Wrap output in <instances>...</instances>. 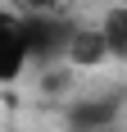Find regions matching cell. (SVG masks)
<instances>
[{
	"mask_svg": "<svg viewBox=\"0 0 127 132\" xmlns=\"http://www.w3.org/2000/svg\"><path fill=\"white\" fill-rule=\"evenodd\" d=\"M18 23H23L27 50H32L37 64H50V59L68 55V46H73V37H77V27L63 23L59 14H50V9H32L27 18H18Z\"/></svg>",
	"mask_w": 127,
	"mask_h": 132,
	"instance_id": "cell-1",
	"label": "cell"
},
{
	"mask_svg": "<svg viewBox=\"0 0 127 132\" xmlns=\"http://www.w3.org/2000/svg\"><path fill=\"white\" fill-rule=\"evenodd\" d=\"M27 64H32V50H27L23 23H18V18H5V23H0V78L18 82Z\"/></svg>",
	"mask_w": 127,
	"mask_h": 132,
	"instance_id": "cell-2",
	"label": "cell"
},
{
	"mask_svg": "<svg viewBox=\"0 0 127 132\" xmlns=\"http://www.w3.org/2000/svg\"><path fill=\"white\" fill-rule=\"evenodd\" d=\"M114 119H118V100H109V96H100V100H77L68 109V128L73 132H104Z\"/></svg>",
	"mask_w": 127,
	"mask_h": 132,
	"instance_id": "cell-3",
	"label": "cell"
},
{
	"mask_svg": "<svg viewBox=\"0 0 127 132\" xmlns=\"http://www.w3.org/2000/svg\"><path fill=\"white\" fill-rule=\"evenodd\" d=\"M68 59H73V64H100V59H109V41H104V32H100V27H95V32L77 27L73 46H68Z\"/></svg>",
	"mask_w": 127,
	"mask_h": 132,
	"instance_id": "cell-4",
	"label": "cell"
},
{
	"mask_svg": "<svg viewBox=\"0 0 127 132\" xmlns=\"http://www.w3.org/2000/svg\"><path fill=\"white\" fill-rule=\"evenodd\" d=\"M104 41H109V55L114 59H127V9H109L100 23Z\"/></svg>",
	"mask_w": 127,
	"mask_h": 132,
	"instance_id": "cell-5",
	"label": "cell"
}]
</instances>
